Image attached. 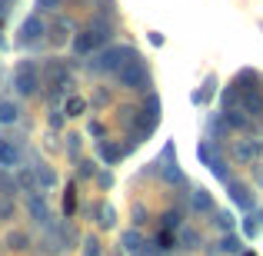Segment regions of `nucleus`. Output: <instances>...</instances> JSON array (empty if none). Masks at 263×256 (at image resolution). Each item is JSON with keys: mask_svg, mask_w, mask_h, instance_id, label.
<instances>
[{"mask_svg": "<svg viewBox=\"0 0 263 256\" xmlns=\"http://www.w3.org/2000/svg\"><path fill=\"white\" fill-rule=\"evenodd\" d=\"M13 216V196H4L0 200V220H10Z\"/></svg>", "mask_w": 263, "mask_h": 256, "instance_id": "c9c22d12", "label": "nucleus"}, {"mask_svg": "<svg viewBox=\"0 0 263 256\" xmlns=\"http://www.w3.org/2000/svg\"><path fill=\"white\" fill-rule=\"evenodd\" d=\"M157 163H160V160H157ZM160 176L167 180L170 186H186V176H183V173H180L177 160H163V163H160Z\"/></svg>", "mask_w": 263, "mask_h": 256, "instance_id": "f3484780", "label": "nucleus"}, {"mask_svg": "<svg viewBox=\"0 0 263 256\" xmlns=\"http://www.w3.org/2000/svg\"><path fill=\"white\" fill-rule=\"evenodd\" d=\"M27 210H30V216L37 220L40 226L50 223V213H47V203H44V196H40V190H37V193H30V200H27Z\"/></svg>", "mask_w": 263, "mask_h": 256, "instance_id": "2eb2a0df", "label": "nucleus"}, {"mask_svg": "<svg viewBox=\"0 0 263 256\" xmlns=\"http://www.w3.org/2000/svg\"><path fill=\"white\" fill-rule=\"evenodd\" d=\"M190 206H193V213H200V216H213V200H210V193L206 190H193V196H190Z\"/></svg>", "mask_w": 263, "mask_h": 256, "instance_id": "dca6fc26", "label": "nucleus"}, {"mask_svg": "<svg viewBox=\"0 0 263 256\" xmlns=\"http://www.w3.org/2000/svg\"><path fill=\"white\" fill-rule=\"evenodd\" d=\"M127 150H130V143H127V147H120L117 140H100V143H97V156H100L107 167H117V163L127 156Z\"/></svg>", "mask_w": 263, "mask_h": 256, "instance_id": "9d476101", "label": "nucleus"}, {"mask_svg": "<svg viewBox=\"0 0 263 256\" xmlns=\"http://www.w3.org/2000/svg\"><path fill=\"white\" fill-rule=\"evenodd\" d=\"M97 186H103V190H107V186H114V173H97Z\"/></svg>", "mask_w": 263, "mask_h": 256, "instance_id": "58836bf2", "label": "nucleus"}, {"mask_svg": "<svg viewBox=\"0 0 263 256\" xmlns=\"http://www.w3.org/2000/svg\"><path fill=\"white\" fill-rule=\"evenodd\" d=\"M87 130H90L93 136H103V123H100V120H90V127H87Z\"/></svg>", "mask_w": 263, "mask_h": 256, "instance_id": "a19ab883", "label": "nucleus"}, {"mask_svg": "<svg viewBox=\"0 0 263 256\" xmlns=\"http://www.w3.org/2000/svg\"><path fill=\"white\" fill-rule=\"evenodd\" d=\"M213 223H217V226H220V230H223V233H230V230H233V216H230V213H227V210L213 213Z\"/></svg>", "mask_w": 263, "mask_h": 256, "instance_id": "7c9ffc66", "label": "nucleus"}, {"mask_svg": "<svg viewBox=\"0 0 263 256\" xmlns=\"http://www.w3.org/2000/svg\"><path fill=\"white\" fill-rule=\"evenodd\" d=\"M233 87L240 90V96L257 93V90H263V77H260L257 70H250V67H247V70H240L237 77H233Z\"/></svg>", "mask_w": 263, "mask_h": 256, "instance_id": "f8f14e48", "label": "nucleus"}, {"mask_svg": "<svg viewBox=\"0 0 263 256\" xmlns=\"http://www.w3.org/2000/svg\"><path fill=\"white\" fill-rule=\"evenodd\" d=\"M134 223H137V226L147 223V206H143V203H137V206H134Z\"/></svg>", "mask_w": 263, "mask_h": 256, "instance_id": "4c0bfd02", "label": "nucleus"}, {"mask_svg": "<svg viewBox=\"0 0 263 256\" xmlns=\"http://www.w3.org/2000/svg\"><path fill=\"white\" fill-rule=\"evenodd\" d=\"M110 37H114V33H110V27H107V24H103V13H97V17L90 20L87 30L80 33V37H73V53H77V57L97 53L100 47H107V44H110Z\"/></svg>", "mask_w": 263, "mask_h": 256, "instance_id": "f03ea898", "label": "nucleus"}, {"mask_svg": "<svg viewBox=\"0 0 263 256\" xmlns=\"http://www.w3.org/2000/svg\"><path fill=\"white\" fill-rule=\"evenodd\" d=\"M227 190H230V203L233 206H240L243 213H253V210H257V196H253V190L247 183L230 180V183H227Z\"/></svg>", "mask_w": 263, "mask_h": 256, "instance_id": "0eeeda50", "label": "nucleus"}, {"mask_svg": "<svg viewBox=\"0 0 263 256\" xmlns=\"http://www.w3.org/2000/svg\"><path fill=\"white\" fill-rule=\"evenodd\" d=\"M90 176H97L93 160H77V180H90Z\"/></svg>", "mask_w": 263, "mask_h": 256, "instance_id": "c756f323", "label": "nucleus"}, {"mask_svg": "<svg viewBox=\"0 0 263 256\" xmlns=\"http://www.w3.org/2000/svg\"><path fill=\"white\" fill-rule=\"evenodd\" d=\"M7 246H10V250H27V246H30V237L13 230V233H7Z\"/></svg>", "mask_w": 263, "mask_h": 256, "instance_id": "cd10ccee", "label": "nucleus"}, {"mask_svg": "<svg viewBox=\"0 0 263 256\" xmlns=\"http://www.w3.org/2000/svg\"><path fill=\"white\" fill-rule=\"evenodd\" d=\"M64 120H67V110H53V107H50V113H47V123H50L53 130H60V127H64Z\"/></svg>", "mask_w": 263, "mask_h": 256, "instance_id": "2f4dec72", "label": "nucleus"}, {"mask_svg": "<svg viewBox=\"0 0 263 256\" xmlns=\"http://www.w3.org/2000/svg\"><path fill=\"white\" fill-rule=\"evenodd\" d=\"M134 57H137L134 44H107V50L97 53V57L87 64V70L90 73H117L127 60H134Z\"/></svg>", "mask_w": 263, "mask_h": 256, "instance_id": "f257e3e1", "label": "nucleus"}, {"mask_svg": "<svg viewBox=\"0 0 263 256\" xmlns=\"http://www.w3.org/2000/svg\"><path fill=\"white\" fill-rule=\"evenodd\" d=\"M93 213H97V226H100V230H110V226L117 223V220H114V206L97 203V206H93Z\"/></svg>", "mask_w": 263, "mask_h": 256, "instance_id": "5701e85b", "label": "nucleus"}, {"mask_svg": "<svg viewBox=\"0 0 263 256\" xmlns=\"http://www.w3.org/2000/svg\"><path fill=\"white\" fill-rule=\"evenodd\" d=\"M77 213V180L67 186V196H64V216H73Z\"/></svg>", "mask_w": 263, "mask_h": 256, "instance_id": "393cba45", "label": "nucleus"}, {"mask_svg": "<svg viewBox=\"0 0 263 256\" xmlns=\"http://www.w3.org/2000/svg\"><path fill=\"white\" fill-rule=\"evenodd\" d=\"M44 37H47V24L40 20V13H30V17L20 24L17 47H37V44H44Z\"/></svg>", "mask_w": 263, "mask_h": 256, "instance_id": "423d86ee", "label": "nucleus"}, {"mask_svg": "<svg viewBox=\"0 0 263 256\" xmlns=\"http://www.w3.org/2000/svg\"><path fill=\"white\" fill-rule=\"evenodd\" d=\"M206 253L210 256H220V253H227V256H240L243 253V240L237 237V233H223V237H220V243H213V246H206Z\"/></svg>", "mask_w": 263, "mask_h": 256, "instance_id": "9b49d317", "label": "nucleus"}, {"mask_svg": "<svg viewBox=\"0 0 263 256\" xmlns=\"http://www.w3.org/2000/svg\"><path fill=\"white\" fill-rule=\"evenodd\" d=\"M77 147H80V136H77V133H70V136H67V153H70L73 160H77Z\"/></svg>", "mask_w": 263, "mask_h": 256, "instance_id": "e433bc0d", "label": "nucleus"}, {"mask_svg": "<svg viewBox=\"0 0 263 256\" xmlns=\"http://www.w3.org/2000/svg\"><path fill=\"white\" fill-rule=\"evenodd\" d=\"M240 256H253V253H247V250H243V253H240Z\"/></svg>", "mask_w": 263, "mask_h": 256, "instance_id": "79ce46f5", "label": "nucleus"}, {"mask_svg": "<svg viewBox=\"0 0 263 256\" xmlns=\"http://www.w3.org/2000/svg\"><path fill=\"white\" fill-rule=\"evenodd\" d=\"M84 256H103L100 240H97V237H87V240H84Z\"/></svg>", "mask_w": 263, "mask_h": 256, "instance_id": "72a5a7b5", "label": "nucleus"}, {"mask_svg": "<svg viewBox=\"0 0 263 256\" xmlns=\"http://www.w3.org/2000/svg\"><path fill=\"white\" fill-rule=\"evenodd\" d=\"M33 176H37V173H33V170H20V173H17V183L24 186L27 193H37L40 186H37V180H33Z\"/></svg>", "mask_w": 263, "mask_h": 256, "instance_id": "c85d7f7f", "label": "nucleus"}, {"mask_svg": "<svg viewBox=\"0 0 263 256\" xmlns=\"http://www.w3.org/2000/svg\"><path fill=\"white\" fill-rule=\"evenodd\" d=\"M64 0H37V13H50V10H60Z\"/></svg>", "mask_w": 263, "mask_h": 256, "instance_id": "f704fd0d", "label": "nucleus"}, {"mask_svg": "<svg viewBox=\"0 0 263 256\" xmlns=\"http://www.w3.org/2000/svg\"><path fill=\"white\" fill-rule=\"evenodd\" d=\"M20 120V107L13 100H0V123H17Z\"/></svg>", "mask_w": 263, "mask_h": 256, "instance_id": "b1692460", "label": "nucleus"}, {"mask_svg": "<svg viewBox=\"0 0 263 256\" xmlns=\"http://www.w3.org/2000/svg\"><path fill=\"white\" fill-rule=\"evenodd\" d=\"M13 87L20 96H37L40 93V64L37 60H24L13 70Z\"/></svg>", "mask_w": 263, "mask_h": 256, "instance_id": "39448f33", "label": "nucleus"}, {"mask_svg": "<svg viewBox=\"0 0 263 256\" xmlns=\"http://www.w3.org/2000/svg\"><path fill=\"white\" fill-rule=\"evenodd\" d=\"M33 173H37V180H40V190H47V186L57 183V173L47 170V163H37V167H33Z\"/></svg>", "mask_w": 263, "mask_h": 256, "instance_id": "bb28decb", "label": "nucleus"}, {"mask_svg": "<svg viewBox=\"0 0 263 256\" xmlns=\"http://www.w3.org/2000/svg\"><path fill=\"white\" fill-rule=\"evenodd\" d=\"M114 77L120 80L127 90H140V93H150V87H154V73H150L147 60H143L140 53H137L134 60H127V64H123Z\"/></svg>", "mask_w": 263, "mask_h": 256, "instance_id": "7ed1b4c3", "label": "nucleus"}, {"mask_svg": "<svg viewBox=\"0 0 263 256\" xmlns=\"http://www.w3.org/2000/svg\"><path fill=\"white\" fill-rule=\"evenodd\" d=\"M120 243H123V250H127V256H157V246L147 243L137 230H127Z\"/></svg>", "mask_w": 263, "mask_h": 256, "instance_id": "1a4fd4ad", "label": "nucleus"}, {"mask_svg": "<svg viewBox=\"0 0 263 256\" xmlns=\"http://www.w3.org/2000/svg\"><path fill=\"white\" fill-rule=\"evenodd\" d=\"M183 213H186V203L180 200V203L174 206V210H167L160 216V230H170V233H177L180 226H183Z\"/></svg>", "mask_w": 263, "mask_h": 256, "instance_id": "4468645a", "label": "nucleus"}, {"mask_svg": "<svg viewBox=\"0 0 263 256\" xmlns=\"http://www.w3.org/2000/svg\"><path fill=\"white\" fill-rule=\"evenodd\" d=\"M157 123H160V96L150 90V93H143V110H137V120H134L137 136H134V143H140L143 136L154 133Z\"/></svg>", "mask_w": 263, "mask_h": 256, "instance_id": "20e7f679", "label": "nucleus"}, {"mask_svg": "<svg viewBox=\"0 0 263 256\" xmlns=\"http://www.w3.org/2000/svg\"><path fill=\"white\" fill-rule=\"evenodd\" d=\"M64 110H67V116H80V113H87V100L84 96H67Z\"/></svg>", "mask_w": 263, "mask_h": 256, "instance_id": "a878e982", "label": "nucleus"}, {"mask_svg": "<svg viewBox=\"0 0 263 256\" xmlns=\"http://www.w3.org/2000/svg\"><path fill=\"white\" fill-rule=\"evenodd\" d=\"M260 233V220L253 216V213H247V220H243V237H257Z\"/></svg>", "mask_w": 263, "mask_h": 256, "instance_id": "473e14b6", "label": "nucleus"}, {"mask_svg": "<svg viewBox=\"0 0 263 256\" xmlns=\"http://www.w3.org/2000/svg\"><path fill=\"white\" fill-rule=\"evenodd\" d=\"M233 156H237L240 163H253L263 156V140H257V136H243V140L233 143Z\"/></svg>", "mask_w": 263, "mask_h": 256, "instance_id": "6e6552de", "label": "nucleus"}, {"mask_svg": "<svg viewBox=\"0 0 263 256\" xmlns=\"http://www.w3.org/2000/svg\"><path fill=\"white\" fill-rule=\"evenodd\" d=\"M0 167H20V147L10 136H0Z\"/></svg>", "mask_w": 263, "mask_h": 256, "instance_id": "ddd939ff", "label": "nucleus"}, {"mask_svg": "<svg viewBox=\"0 0 263 256\" xmlns=\"http://www.w3.org/2000/svg\"><path fill=\"white\" fill-rule=\"evenodd\" d=\"M47 37H50L53 44H67V40H70V20L57 17V20H53V27H47Z\"/></svg>", "mask_w": 263, "mask_h": 256, "instance_id": "a211bd4d", "label": "nucleus"}, {"mask_svg": "<svg viewBox=\"0 0 263 256\" xmlns=\"http://www.w3.org/2000/svg\"><path fill=\"white\" fill-rule=\"evenodd\" d=\"M206 170H210L213 176L220 180V183H230V180H233V176H230V163H227V160H223V156H220V153L213 156L210 163H206Z\"/></svg>", "mask_w": 263, "mask_h": 256, "instance_id": "aec40b11", "label": "nucleus"}, {"mask_svg": "<svg viewBox=\"0 0 263 256\" xmlns=\"http://www.w3.org/2000/svg\"><path fill=\"white\" fill-rule=\"evenodd\" d=\"M154 246H157V253H170V250H177V237H174V233H170V230H160V233H157V237H154Z\"/></svg>", "mask_w": 263, "mask_h": 256, "instance_id": "4be33fe9", "label": "nucleus"}, {"mask_svg": "<svg viewBox=\"0 0 263 256\" xmlns=\"http://www.w3.org/2000/svg\"><path fill=\"white\" fill-rule=\"evenodd\" d=\"M107 100H110V93H107V90H97V96H93V107H103Z\"/></svg>", "mask_w": 263, "mask_h": 256, "instance_id": "ea45409f", "label": "nucleus"}, {"mask_svg": "<svg viewBox=\"0 0 263 256\" xmlns=\"http://www.w3.org/2000/svg\"><path fill=\"white\" fill-rule=\"evenodd\" d=\"M177 243H180V250H200V233L190 230V226H180L177 230Z\"/></svg>", "mask_w": 263, "mask_h": 256, "instance_id": "6ab92c4d", "label": "nucleus"}, {"mask_svg": "<svg viewBox=\"0 0 263 256\" xmlns=\"http://www.w3.org/2000/svg\"><path fill=\"white\" fill-rule=\"evenodd\" d=\"M217 87H220V84H217V77H206V84L200 87L197 93H193V103H200V107H203V103H210V100H213V93H217Z\"/></svg>", "mask_w": 263, "mask_h": 256, "instance_id": "412c9836", "label": "nucleus"}]
</instances>
